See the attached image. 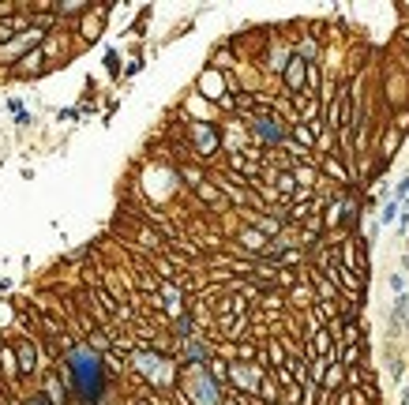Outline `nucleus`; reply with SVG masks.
<instances>
[{"instance_id": "f257e3e1", "label": "nucleus", "mask_w": 409, "mask_h": 405, "mask_svg": "<svg viewBox=\"0 0 409 405\" xmlns=\"http://www.w3.org/2000/svg\"><path fill=\"white\" fill-rule=\"evenodd\" d=\"M64 368H68L72 390L87 405H94L101 398V390H106V372H101V360H98L94 349H72L64 356Z\"/></svg>"}, {"instance_id": "f03ea898", "label": "nucleus", "mask_w": 409, "mask_h": 405, "mask_svg": "<svg viewBox=\"0 0 409 405\" xmlns=\"http://www.w3.org/2000/svg\"><path fill=\"white\" fill-rule=\"evenodd\" d=\"M255 131H259L263 135V139H270V143H278L282 139V128H278V120H267V117H263V120H255Z\"/></svg>"}]
</instances>
